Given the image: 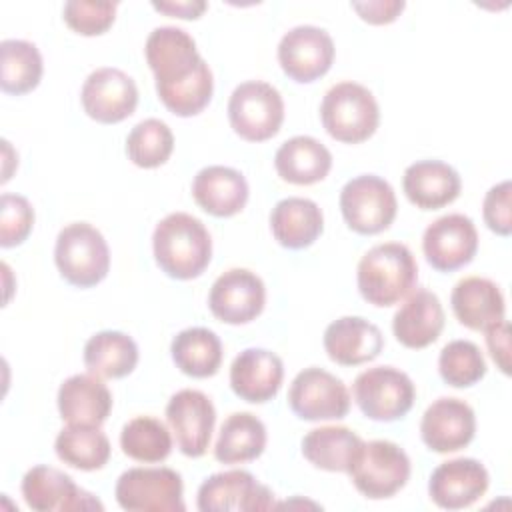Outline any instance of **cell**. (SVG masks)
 <instances>
[{
    "instance_id": "1",
    "label": "cell",
    "mask_w": 512,
    "mask_h": 512,
    "mask_svg": "<svg viewBox=\"0 0 512 512\" xmlns=\"http://www.w3.org/2000/svg\"><path fill=\"white\" fill-rule=\"evenodd\" d=\"M154 260L174 280L198 278L210 264L212 238L192 214L172 212L164 216L152 234Z\"/></svg>"
},
{
    "instance_id": "2",
    "label": "cell",
    "mask_w": 512,
    "mask_h": 512,
    "mask_svg": "<svg viewBox=\"0 0 512 512\" xmlns=\"http://www.w3.org/2000/svg\"><path fill=\"white\" fill-rule=\"evenodd\" d=\"M356 282L368 304L378 308L398 304L418 282L416 258L402 242L376 244L360 258Z\"/></svg>"
},
{
    "instance_id": "3",
    "label": "cell",
    "mask_w": 512,
    "mask_h": 512,
    "mask_svg": "<svg viewBox=\"0 0 512 512\" xmlns=\"http://www.w3.org/2000/svg\"><path fill=\"white\" fill-rule=\"evenodd\" d=\"M320 120L330 138L344 144H360L376 132L380 108L366 86L346 80L324 94Z\"/></svg>"
},
{
    "instance_id": "4",
    "label": "cell",
    "mask_w": 512,
    "mask_h": 512,
    "mask_svg": "<svg viewBox=\"0 0 512 512\" xmlns=\"http://www.w3.org/2000/svg\"><path fill=\"white\" fill-rule=\"evenodd\" d=\"M54 262L68 284L92 288L110 270V250L98 228L88 222H72L58 232Z\"/></svg>"
},
{
    "instance_id": "5",
    "label": "cell",
    "mask_w": 512,
    "mask_h": 512,
    "mask_svg": "<svg viewBox=\"0 0 512 512\" xmlns=\"http://www.w3.org/2000/svg\"><path fill=\"white\" fill-rule=\"evenodd\" d=\"M346 474L362 496L382 500L406 486L410 478V458L390 440H362Z\"/></svg>"
},
{
    "instance_id": "6",
    "label": "cell",
    "mask_w": 512,
    "mask_h": 512,
    "mask_svg": "<svg viewBox=\"0 0 512 512\" xmlns=\"http://www.w3.org/2000/svg\"><path fill=\"white\" fill-rule=\"evenodd\" d=\"M228 120L232 130L246 142L270 140L284 122V100L268 82H242L230 94Z\"/></svg>"
},
{
    "instance_id": "7",
    "label": "cell",
    "mask_w": 512,
    "mask_h": 512,
    "mask_svg": "<svg viewBox=\"0 0 512 512\" xmlns=\"http://www.w3.org/2000/svg\"><path fill=\"white\" fill-rule=\"evenodd\" d=\"M352 396L366 418L394 422L410 412L416 388L406 372L394 366H374L356 376Z\"/></svg>"
},
{
    "instance_id": "8",
    "label": "cell",
    "mask_w": 512,
    "mask_h": 512,
    "mask_svg": "<svg viewBox=\"0 0 512 512\" xmlns=\"http://www.w3.org/2000/svg\"><path fill=\"white\" fill-rule=\"evenodd\" d=\"M340 212L356 234L384 232L398 212L394 188L376 174H360L340 190Z\"/></svg>"
},
{
    "instance_id": "9",
    "label": "cell",
    "mask_w": 512,
    "mask_h": 512,
    "mask_svg": "<svg viewBox=\"0 0 512 512\" xmlns=\"http://www.w3.org/2000/svg\"><path fill=\"white\" fill-rule=\"evenodd\" d=\"M182 476L166 466L130 468L120 474L114 496L128 512H182Z\"/></svg>"
},
{
    "instance_id": "10",
    "label": "cell",
    "mask_w": 512,
    "mask_h": 512,
    "mask_svg": "<svg viewBox=\"0 0 512 512\" xmlns=\"http://www.w3.org/2000/svg\"><path fill=\"white\" fill-rule=\"evenodd\" d=\"M288 404L298 418L308 422L342 420L350 410V392L338 376L310 366L294 376Z\"/></svg>"
},
{
    "instance_id": "11",
    "label": "cell",
    "mask_w": 512,
    "mask_h": 512,
    "mask_svg": "<svg viewBox=\"0 0 512 512\" xmlns=\"http://www.w3.org/2000/svg\"><path fill=\"white\" fill-rule=\"evenodd\" d=\"M144 54L156 80V92L186 82L206 62L198 54L194 38L176 26L154 28L146 38Z\"/></svg>"
},
{
    "instance_id": "12",
    "label": "cell",
    "mask_w": 512,
    "mask_h": 512,
    "mask_svg": "<svg viewBox=\"0 0 512 512\" xmlns=\"http://www.w3.org/2000/svg\"><path fill=\"white\" fill-rule=\"evenodd\" d=\"M332 36L318 26L302 24L290 28L278 44V62L282 72L300 84L322 78L334 62Z\"/></svg>"
},
{
    "instance_id": "13",
    "label": "cell",
    "mask_w": 512,
    "mask_h": 512,
    "mask_svg": "<svg viewBox=\"0 0 512 512\" xmlns=\"http://www.w3.org/2000/svg\"><path fill=\"white\" fill-rule=\"evenodd\" d=\"M166 420L184 456L200 458L206 454L216 424V410L204 392L194 388L178 390L166 404Z\"/></svg>"
},
{
    "instance_id": "14",
    "label": "cell",
    "mask_w": 512,
    "mask_h": 512,
    "mask_svg": "<svg viewBox=\"0 0 512 512\" xmlns=\"http://www.w3.org/2000/svg\"><path fill=\"white\" fill-rule=\"evenodd\" d=\"M200 512H256L274 506V494L246 470L218 472L206 478L196 498Z\"/></svg>"
},
{
    "instance_id": "15",
    "label": "cell",
    "mask_w": 512,
    "mask_h": 512,
    "mask_svg": "<svg viewBox=\"0 0 512 512\" xmlns=\"http://www.w3.org/2000/svg\"><path fill=\"white\" fill-rule=\"evenodd\" d=\"M84 112L100 124H116L138 106L136 82L120 68L104 66L88 74L80 92Z\"/></svg>"
},
{
    "instance_id": "16",
    "label": "cell",
    "mask_w": 512,
    "mask_h": 512,
    "mask_svg": "<svg viewBox=\"0 0 512 512\" xmlns=\"http://www.w3.org/2000/svg\"><path fill=\"white\" fill-rule=\"evenodd\" d=\"M266 304L262 278L246 268H230L220 274L208 294L210 312L226 324H248L256 320Z\"/></svg>"
},
{
    "instance_id": "17",
    "label": "cell",
    "mask_w": 512,
    "mask_h": 512,
    "mask_svg": "<svg viewBox=\"0 0 512 512\" xmlns=\"http://www.w3.org/2000/svg\"><path fill=\"white\" fill-rule=\"evenodd\" d=\"M426 262L438 272H454L470 264L478 250V232L464 214L436 218L422 236Z\"/></svg>"
},
{
    "instance_id": "18",
    "label": "cell",
    "mask_w": 512,
    "mask_h": 512,
    "mask_svg": "<svg viewBox=\"0 0 512 512\" xmlns=\"http://www.w3.org/2000/svg\"><path fill=\"white\" fill-rule=\"evenodd\" d=\"M22 496L36 512H70V510H104L102 502L82 490L66 472L38 464L22 478Z\"/></svg>"
},
{
    "instance_id": "19",
    "label": "cell",
    "mask_w": 512,
    "mask_h": 512,
    "mask_svg": "<svg viewBox=\"0 0 512 512\" xmlns=\"http://www.w3.org/2000/svg\"><path fill=\"white\" fill-rule=\"evenodd\" d=\"M476 434V416L470 404L460 398L434 400L420 422L422 442L438 454L466 448Z\"/></svg>"
},
{
    "instance_id": "20",
    "label": "cell",
    "mask_w": 512,
    "mask_h": 512,
    "mask_svg": "<svg viewBox=\"0 0 512 512\" xmlns=\"http://www.w3.org/2000/svg\"><path fill=\"white\" fill-rule=\"evenodd\" d=\"M488 482L484 464L474 458H454L436 466L428 480V494L444 510H462L484 496Z\"/></svg>"
},
{
    "instance_id": "21",
    "label": "cell",
    "mask_w": 512,
    "mask_h": 512,
    "mask_svg": "<svg viewBox=\"0 0 512 512\" xmlns=\"http://www.w3.org/2000/svg\"><path fill=\"white\" fill-rule=\"evenodd\" d=\"M284 380V364L278 354L266 348L242 350L230 366L232 392L250 404L272 400Z\"/></svg>"
},
{
    "instance_id": "22",
    "label": "cell",
    "mask_w": 512,
    "mask_h": 512,
    "mask_svg": "<svg viewBox=\"0 0 512 512\" xmlns=\"http://www.w3.org/2000/svg\"><path fill=\"white\" fill-rule=\"evenodd\" d=\"M384 348L380 328L360 316H342L324 330V350L340 366H358L374 360Z\"/></svg>"
},
{
    "instance_id": "23",
    "label": "cell",
    "mask_w": 512,
    "mask_h": 512,
    "mask_svg": "<svg viewBox=\"0 0 512 512\" xmlns=\"http://www.w3.org/2000/svg\"><path fill=\"white\" fill-rule=\"evenodd\" d=\"M460 174L442 160H418L404 170L402 190L420 210H438L460 196Z\"/></svg>"
},
{
    "instance_id": "24",
    "label": "cell",
    "mask_w": 512,
    "mask_h": 512,
    "mask_svg": "<svg viewBox=\"0 0 512 512\" xmlns=\"http://www.w3.org/2000/svg\"><path fill=\"white\" fill-rule=\"evenodd\" d=\"M444 328V308L430 290L412 292L392 318L396 340L412 350L426 348L438 340Z\"/></svg>"
},
{
    "instance_id": "25",
    "label": "cell",
    "mask_w": 512,
    "mask_h": 512,
    "mask_svg": "<svg viewBox=\"0 0 512 512\" xmlns=\"http://www.w3.org/2000/svg\"><path fill=\"white\" fill-rule=\"evenodd\" d=\"M56 400L62 420L78 426H102L112 410V394L94 374L66 378L58 388Z\"/></svg>"
},
{
    "instance_id": "26",
    "label": "cell",
    "mask_w": 512,
    "mask_h": 512,
    "mask_svg": "<svg viewBox=\"0 0 512 512\" xmlns=\"http://www.w3.org/2000/svg\"><path fill=\"white\" fill-rule=\"evenodd\" d=\"M456 320L470 330H488L504 320L506 304L496 282L482 276H468L456 282L450 294Z\"/></svg>"
},
{
    "instance_id": "27",
    "label": "cell",
    "mask_w": 512,
    "mask_h": 512,
    "mask_svg": "<svg viewBox=\"0 0 512 512\" xmlns=\"http://www.w3.org/2000/svg\"><path fill=\"white\" fill-rule=\"evenodd\" d=\"M192 196L204 212L230 218L246 206L248 182L230 166H206L192 180Z\"/></svg>"
},
{
    "instance_id": "28",
    "label": "cell",
    "mask_w": 512,
    "mask_h": 512,
    "mask_svg": "<svg viewBox=\"0 0 512 512\" xmlns=\"http://www.w3.org/2000/svg\"><path fill=\"white\" fill-rule=\"evenodd\" d=\"M270 230L276 242L288 250H302L312 246L324 230V216L320 206L310 198L290 196L270 212Z\"/></svg>"
},
{
    "instance_id": "29",
    "label": "cell",
    "mask_w": 512,
    "mask_h": 512,
    "mask_svg": "<svg viewBox=\"0 0 512 512\" xmlns=\"http://www.w3.org/2000/svg\"><path fill=\"white\" fill-rule=\"evenodd\" d=\"M274 166L284 182L310 186L328 176L332 168V154L312 136H294L276 150Z\"/></svg>"
},
{
    "instance_id": "30",
    "label": "cell",
    "mask_w": 512,
    "mask_h": 512,
    "mask_svg": "<svg viewBox=\"0 0 512 512\" xmlns=\"http://www.w3.org/2000/svg\"><path fill=\"white\" fill-rule=\"evenodd\" d=\"M266 426L252 412H234L222 426L214 446V458L222 464L256 460L266 448Z\"/></svg>"
},
{
    "instance_id": "31",
    "label": "cell",
    "mask_w": 512,
    "mask_h": 512,
    "mask_svg": "<svg viewBox=\"0 0 512 512\" xmlns=\"http://www.w3.org/2000/svg\"><path fill=\"white\" fill-rule=\"evenodd\" d=\"M138 364V346L132 336L102 330L84 344V366L98 378H124Z\"/></svg>"
},
{
    "instance_id": "32",
    "label": "cell",
    "mask_w": 512,
    "mask_h": 512,
    "mask_svg": "<svg viewBox=\"0 0 512 512\" xmlns=\"http://www.w3.org/2000/svg\"><path fill=\"white\" fill-rule=\"evenodd\" d=\"M170 354L176 368L192 378H210L222 364L220 338L202 326L178 332L170 344Z\"/></svg>"
},
{
    "instance_id": "33",
    "label": "cell",
    "mask_w": 512,
    "mask_h": 512,
    "mask_svg": "<svg viewBox=\"0 0 512 512\" xmlns=\"http://www.w3.org/2000/svg\"><path fill=\"white\" fill-rule=\"evenodd\" d=\"M362 438L346 426H320L302 438L304 458L326 472H348Z\"/></svg>"
},
{
    "instance_id": "34",
    "label": "cell",
    "mask_w": 512,
    "mask_h": 512,
    "mask_svg": "<svg viewBox=\"0 0 512 512\" xmlns=\"http://www.w3.org/2000/svg\"><path fill=\"white\" fill-rule=\"evenodd\" d=\"M54 450L64 464L76 470L92 472L104 468V464L108 462L110 440L100 430V426L68 424L58 432L54 440Z\"/></svg>"
},
{
    "instance_id": "35",
    "label": "cell",
    "mask_w": 512,
    "mask_h": 512,
    "mask_svg": "<svg viewBox=\"0 0 512 512\" xmlns=\"http://www.w3.org/2000/svg\"><path fill=\"white\" fill-rule=\"evenodd\" d=\"M44 64L36 44L28 40L0 42V88L6 94L22 96L32 92L42 78Z\"/></svg>"
},
{
    "instance_id": "36",
    "label": "cell",
    "mask_w": 512,
    "mask_h": 512,
    "mask_svg": "<svg viewBox=\"0 0 512 512\" xmlns=\"http://www.w3.org/2000/svg\"><path fill=\"white\" fill-rule=\"evenodd\" d=\"M122 452L144 464L162 462L172 452V436L164 422L154 416H136L120 432Z\"/></svg>"
},
{
    "instance_id": "37",
    "label": "cell",
    "mask_w": 512,
    "mask_h": 512,
    "mask_svg": "<svg viewBox=\"0 0 512 512\" xmlns=\"http://www.w3.org/2000/svg\"><path fill=\"white\" fill-rule=\"evenodd\" d=\"M174 150V134L166 122L146 118L126 138V154L138 168H158L168 162Z\"/></svg>"
},
{
    "instance_id": "38",
    "label": "cell",
    "mask_w": 512,
    "mask_h": 512,
    "mask_svg": "<svg viewBox=\"0 0 512 512\" xmlns=\"http://www.w3.org/2000/svg\"><path fill=\"white\" fill-rule=\"evenodd\" d=\"M438 372L448 386L468 388L484 378L486 360L474 342L452 340L440 350Z\"/></svg>"
},
{
    "instance_id": "39",
    "label": "cell",
    "mask_w": 512,
    "mask_h": 512,
    "mask_svg": "<svg viewBox=\"0 0 512 512\" xmlns=\"http://www.w3.org/2000/svg\"><path fill=\"white\" fill-rule=\"evenodd\" d=\"M214 92V78H212V70L210 66L204 62L186 82L166 88V90H158V98L160 102L176 116L188 118V116H196L200 114Z\"/></svg>"
},
{
    "instance_id": "40",
    "label": "cell",
    "mask_w": 512,
    "mask_h": 512,
    "mask_svg": "<svg viewBox=\"0 0 512 512\" xmlns=\"http://www.w3.org/2000/svg\"><path fill=\"white\" fill-rule=\"evenodd\" d=\"M116 2L108 0H70L62 8L64 22L70 30L82 36H100L104 34L116 18Z\"/></svg>"
},
{
    "instance_id": "41",
    "label": "cell",
    "mask_w": 512,
    "mask_h": 512,
    "mask_svg": "<svg viewBox=\"0 0 512 512\" xmlns=\"http://www.w3.org/2000/svg\"><path fill=\"white\" fill-rule=\"evenodd\" d=\"M34 226V208L20 194H2L0 198V246L22 244Z\"/></svg>"
},
{
    "instance_id": "42",
    "label": "cell",
    "mask_w": 512,
    "mask_h": 512,
    "mask_svg": "<svg viewBox=\"0 0 512 512\" xmlns=\"http://www.w3.org/2000/svg\"><path fill=\"white\" fill-rule=\"evenodd\" d=\"M482 216L486 226L498 236L512 234V184L504 180L492 186L482 202Z\"/></svg>"
},
{
    "instance_id": "43",
    "label": "cell",
    "mask_w": 512,
    "mask_h": 512,
    "mask_svg": "<svg viewBox=\"0 0 512 512\" xmlns=\"http://www.w3.org/2000/svg\"><path fill=\"white\" fill-rule=\"evenodd\" d=\"M402 0H374V2H354L352 8L358 12V16L368 24H390L394 22L400 12L404 10Z\"/></svg>"
},
{
    "instance_id": "44",
    "label": "cell",
    "mask_w": 512,
    "mask_h": 512,
    "mask_svg": "<svg viewBox=\"0 0 512 512\" xmlns=\"http://www.w3.org/2000/svg\"><path fill=\"white\" fill-rule=\"evenodd\" d=\"M486 332V346L496 362V366L508 376L510 374V324L500 320L498 324L490 326Z\"/></svg>"
},
{
    "instance_id": "45",
    "label": "cell",
    "mask_w": 512,
    "mask_h": 512,
    "mask_svg": "<svg viewBox=\"0 0 512 512\" xmlns=\"http://www.w3.org/2000/svg\"><path fill=\"white\" fill-rule=\"evenodd\" d=\"M152 8L158 12H164L174 18H184V20H196L202 16V12L208 8L206 2L202 0H184V2H152Z\"/></svg>"
}]
</instances>
